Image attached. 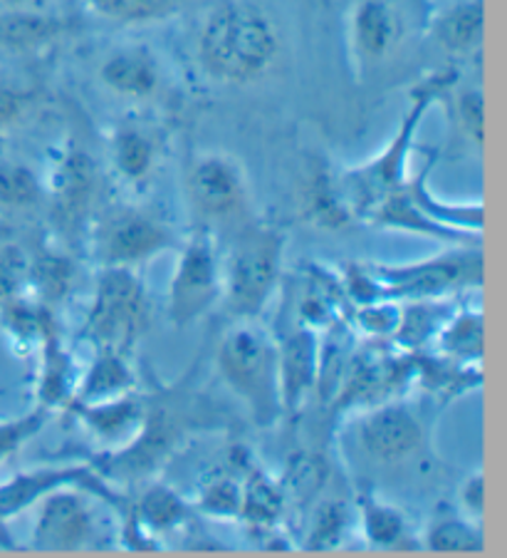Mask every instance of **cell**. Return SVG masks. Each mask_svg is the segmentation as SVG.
Segmentation results:
<instances>
[{
  "label": "cell",
  "instance_id": "1",
  "mask_svg": "<svg viewBox=\"0 0 507 558\" xmlns=\"http://www.w3.org/2000/svg\"><path fill=\"white\" fill-rule=\"evenodd\" d=\"M280 35L265 11L252 3H225L206 17L198 35V60L213 80L248 85L273 68Z\"/></svg>",
  "mask_w": 507,
  "mask_h": 558
},
{
  "label": "cell",
  "instance_id": "2",
  "mask_svg": "<svg viewBox=\"0 0 507 558\" xmlns=\"http://www.w3.org/2000/svg\"><path fill=\"white\" fill-rule=\"evenodd\" d=\"M453 83H456V72L453 70L433 72L431 77H425L419 87H413L411 107L404 114L401 128H398L392 144H388L382 155L371 159L369 165L349 169V172L337 177L344 202H347L355 219L367 221L379 204L409 182L406 165H409V151L416 132L421 128L423 114L431 110L433 102L448 93Z\"/></svg>",
  "mask_w": 507,
  "mask_h": 558
},
{
  "label": "cell",
  "instance_id": "3",
  "mask_svg": "<svg viewBox=\"0 0 507 558\" xmlns=\"http://www.w3.org/2000/svg\"><path fill=\"white\" fill-rule=\"evenodd\" d=\"M219 371L225 385L246 402L256 425L273 427L283 417L277 343L256 320H235L223 332Z\"/></svg>",
  "mask_w": 507,
  "mask_h": 558
},
{
  "label": "cell",
  "instance_id": "4",
  "mask_svg": "<svg viewBox=\"0 0 507 558\" xmlns=\"http://www.w3.org/2000/svg\"><path fill=\"white\" fill-rule=\"evenodd\" d=\"M285 236L277 229L250 227L235 239L223 264L221 301L233 320H256L273 299L283 274Z\"/></svg>",
  "mask_w": 507,
  "mask_h": 558
},
{
  "label": "cell",
  "instance_id": "5",
  "mask_svg": "<svg viewBox=\"0 0 507 558\" xmlns=\"http://www.w3.org/2000/svg\"><path fill=\"white\" fill-rule=\"evenodd\" d=\"M149 323L147 293L132 268H102L89 305L83 336L95 348L126 353L137 345Z\"/></svg>",
  "mask_w": 507,
  "mask_h": 558
},
{
  "label": "cell",
  "instance_id": "6",
  "mask_svg": "<svg viewBox=\"0 0 507 558\" xmlns=\"http://www.w3.org/2000/svg\"><path fill=\"white\" fill-rule=\"evenodd\" d=\"M371 276L382 286L384 299H446L458 288L480 286L485 276L483 251L463 248L409 266H369Z\"/></svg>",
  "mask_w": 507,
  "mask_h": 558
},
{
  "label": "cell",
  "instance_id": "7",
  "mask_svg": "<svg viewBox=\"0 0 507 558\" xmlns=\"http://www.w3.org/2000/svg\"><path fill=\"white\" fill-rule=\"evenodd\" d=\"M223 264L213 236L196 231L181 248L174 276L169 283V320L176 328H188L221 301Z\"/></svg>",
  "mask_w": 507,
  "mask_h": 558
},
{
  "label": "cell",
  "instance_id": "8",
  "mask_svg": "<svg viewBox=\"0 0 507 558\" xmlns=\"http://www.w3.org/2000/svg\"><path fill=\"white\" fill-rule=\"evenodd\" d=\"M174 246V233L147 211L120 209L99 223L95 254L102 268H134Z\"/></svg>",
  "mask_w": 507,
  "mask_h": 558
},
{
  "label": "cell",
  "instance_id": "9",
  "mask_svg": "<svg viewBox=\"0 0 507 558\" xmlns=\"http://www.w3.org/2000/svg\"><path fill=\"white\" fill-rule=\"evenodd\" d=\"M355 439L361 454L379 464H398L423 445V425L406 402H376L355 422Z\"/></svg>",
  "mask_w": 507,
  "mask_h": 558
},
{
  "label": "cell",
  "instance_id": "10",
  "mask_svg": "<svg viewBox=\"0 0 507 558\" xmlns=\"http://www.w3.org/2000/svg\"><path fill=\"white\" fill-rule=\"evenodd\" d=\"M85 489L62 487L38 501L30 548L35 551H83L95 544L97 524Z\"/></svg>",
  "mask_w": 507,
  "mask_h": 558
},
{
  "label": "cell",
  "instance_id": "11",
  "mask_svg": "<svg viewBox=\"0 0 507 558\" xmlns=\"http://www.w3.org/2000/svg\"><path fill=\"white\" fill-rule=\"evenodd\" d=\"M188 199L206 221H231L248 204V182L238 161L221 151L198 157L188 172Z\"/></svg>",
  "mask_w": 507,
  "mask_h": 558
},
{
  "label": "cell",
  "instance_id": "12",
  "mask_svg": "<svg viewBox=\"0 0 507 558\" xmlns=\"http://www.w3.org/2000/svg\"><path fill=\"white\" fill-rule=\"evenodd\" d=\"M62 487H79L87 494H95V497L112 504V507L122 509V499L107 487L102 474H99L95 466H45V470L21 472L0 484V521L17 517L21 511L33 507V504H38L45 494Z\"/></svg>",
  "mask_w": 507,
  "mask_h": 558
},
{
  "label": "cell",
  "instance_id": "13",
  "mask_svg": "<svg viewBox=\"0 0 507 558\" xmlns=\"http://www.w3.org/2000/svg\"><path fill=\"white\" fill-rule=\"evenodd\" d=\"M176 437L178 432L166 412H147V420H144L137 437L129 439L124 447L114 449L110 457H104L97 472L102 476L107 474L129 482L144 480V476L157 472L159 464L171 454Z\"/></svg>",
  "mask_w": 507,
  "mask_h": 558
},
{
  "label": "cell",
  "instance_id": "14",
  "mask_svg": "<svg viewBox=\"0 0 507 558\" xmlns=\"http://www.w3.org/2000/svg\"><path fill=\"white\" fill-rule=\"evenodd\" d=\"M275 343L283 412H297L320 385V338H317V330L295 323Z\"/></svg>",
  "mask_w": 507,
  "mask_h": 558
},
{
  "label": "cell",
  "instance_id": "15",
  "mask_svg": "<svg viewBox=\"0 0 507 558\" xmlns=\"http://www.w3.org/2000/svg\"><path fill=\"white\" fill-rule=\"evenodd\" d=\"M349 48L359 65H382L401 43V17L388 0H357L349 11Z\"/></svg>",
  "mask_w": 507,
  "mask_h": 558
},
{
  "label": "cell",
  "instance_id": "16",
  "mask_svg": "<svg viewBox=\"0 0 507 558\" xmlns=\"http://www.w3.org/2000/svg\"><path fill=\"white\" fill-rule=\"evenodd\" d=\"M70 410L75 412V417L92 432L99 442L110 445L114 449L124 447L129 439L137 437V432L141 429L149 412L144 408V400L134 392L92 404L70 402Z\"/></svg>",
  "mask_w": 507,
  "mask_h": 558
},
{
  "label": "cell",
  "instance_id": "17",
  "mask_svg": "<svg viewBox=\"0 0 507 558\" xmlns=\"http://www.w3.org/2000/svg\"><path fill=\"white\" fill-rule=\"evenodd\" d=\"M99 80L114 95L144 100L161 85L159 60L147 48H124L112 52L99 68Z\"/></svg>",
  "mask_w": 507,
  "mask_h": 558
},
{
  "label": "cell",
  "instance_id": "18",
  "mask_svg": "<svg viewBox=\"0 0 507 558\" xmlns=\"http://www.w3.org/2000/svg\"><path fill=\"white\" fill-rule=\"evenodd\" d=\"M134 383L137 380H134V371L124 353L110 348H97L92 365H89V371L79 377V383L75 385V395H72L70 402L92 404L120 398V395L134 392Z\"/></svg>",
  "mask_w": 507,
  "mask_h": 558
},
{
  "label": "cell",
  "instance_id": "19",
  "mask_svg": "<svg viewBox=\"0 0 507 558\" xmlns=\"http://www.w3.org/2000/svg\"><path fill=\"white\" fill-rule=\"evenodd\" d=\"M42 365H40V385H38V400L42 408H60V404H67L75 395V365L67 355L65 345L58 336L55 320L45 323L42 338Z\"/></svg>",
  "mask_w": 507,
  "mask_h": 558
},
{
  "label": "cell",
  "instance_id": "20",
  "mask_svg": "<svg viewBox=\"0 0 507 558\" xmlns=\"http://www.w3.org/2000/svg\"><path fill=\"white\" fill-rule=\"evenodd\" d=\"M126 517H132L151 538H157L184 526L191 519V504L169 484L157 482L132 504Z\"/></svg>",
  "mask_w": 507,
  "mask_h": 558
},
{
  "label": "cell",
  "instance_id": "21",
  "mask_svg": "<svg viewBox=\"0 0 507 558\" xmlns=\"http://www.w3.org/2000/svg\"><path fill=\"white\" fill-rule=\"evenodd\" d=\"M110 149L116 174L129 184H144L157 167V142L139 124H120L112 132Z\"/></svg>",
  "mask_w": 507,
  "mask_h": 558
},
{
  "label": "cell",
  "instance_id": "22",
  "mask_svg": "<svg viewBox=\"0 0 507 558\" xmlns=\"http://www.w3.org/2000/svg\"><path fill=\"white\" fill-rule=\"evenodd\" d=\"M438 355L460 365H480L485 355V318L483 311L450 313L436 336Z\"/></svg>",
  "mask_w": 507,
  "mask_h": 558
},
{
  "label": "cell",
  "instance_id": "23",
  "mask_svg": "<svg viewBox=\"0 0 507 558\" xmlns=\"http://www.w3.org/2000/svg\"><path fill=\"white\" fill-rule=\"evenodd\" d=\"M95 192V167L83 151H67L58 161L55 172H52V196H55L58 209L62 216H79Z\"/></svg>",
  "mask_w": 507,
  "mask_h": 558
},
{
  "label": "cell",
  "instance_id": "24",
  "mask_svg": "<svg viewBox=\"0 0 507 558\" xmlns=\"http://www.w3.org/2000/svg\"><path fill=\"white\" fill-rule=\"evenodd\" d=\"M287 507V497L283 482L270 480L265 472L250 470L246 484H243V504L240 519L252 531H273L277 521L283 519Z\"/></svg>",
  "mask_w": 507,
  "mask_h": 558
},
{
  "label": "cell",
  "instance_id": "25",
  "mask_svg": "<svg viewBox=\"0 0 507 558\" xmlns=\"http://www.w3.org/2000/svg\"><path fill=\"white\" fill-rule=\"evenodd\" d=\"M361 531L367 544L374 548H406L409 546V524L392 504L376 499L374 494H359L357 499Z\"/></svg>",
  "mask_w": 507,
  "mask_h": 558
},
{
  "label": "cell",
  "instance_id": "26",
  "mask_svg": "<svg viewBox=\"0 0 507 558\" xmlns=\"http://www.w3.org/2000/svg\"><path fill=\"white\" fill-rule=\"evenodd\" d=\"M485 33L483 0H463L450 5L436 21V38L450 52H470L480 48Z\"/></svg>",
  "mask_w": 507,
  "mask_h": 558
},
{
  "label": "cell",
  "instance_id": "27",
  "mask_svg": "<svg viewBox=\"0 0 507 558\" xmlns=\"http://www.w3.org/2000/svg\"><path fill=\"white\" fill-rule=\"evenodd\" d=\"M62 33V21L45 11H11L0 13V45L8 50H33L55 40Z\"/></svg>",
  "mask_w": 507,
  "mask_h": 558
},
{
  "label": "cell",
  "instance_id": "28",
  "mask_svg": "<svg viewBox=\"0 0 507 558\" xmlns=\"http://www.w3.org/2000/svg\"><path fill=\"white\" fill-rule=\"evenodd\" d=\"M305 216L317 227L324 229H339L344 223H349L351 216L347 202H344L339 179L330 174L327 169H317L312 172L310 182L305 186Z\"/></svg>",
  "mask_w": 507,
  "mask_h": 558
},
{
  "label": "cell",
  "instance_id": "29",
  "mask_svg": "<svg viewBox=\"0 0 507 558\" xmlns=\"http://www.w3.org/2000/svg\"><path fill=\"white\" fill-rule=\"evenodd\" d=\"M421 546L436 554H480L485 548V536L470 517L446 511L433 517Z\"/></svg>",
  "mask_w": 507,
  "mask_h": 558
},
{
  "label": "cell",
  "instance_id": "30",
  "mask_svg": "<svg viewBox=\"0 0 507 558\" xmlns=\"http://www.w3.org/2000/svg\"><path fill=\"white\" fill-rule=\"evenodd\" d=\"M450 318L448 303L443 299H421L411 301L409 308L401 311V320H398L394 340L401 345L406 353L409 350H419L431 338L438 336L443 323Z\"/></svg>",
  "mask_w": 507,
  "mask_h": 558
},
{
  "label": "cell",
  "instance_id": "31",
  "mask_svg": "<svg viewBox=\"0 0 507 558\" xmlns=\"http://www.w3.org/2000/svg\"><path fill=\"white\" fill-rule=\"evenodd\" d=\"M413 377L429 387L431 392L443 395V398H448V395H460L470 390V387H478L483 383V373L470 371V365L453 363V360L443 355L431 360L416 357Z\"/></svg>",
  "mask_w": 507,
  "mask_h": 558
},
{
  "label": "cell",
  "instance_id": "32",
  "mask_svg": "<svg viewBox=\"0 0 507 558\" xmlns=\"http://www.w3.org/2000/svg\"><path fill=\"white\" fill-rule=\"evenodd\" d=\"M243 484L225 472H215L201 484L196 509L211 519H240Z\"/></svg>",
  "mask_w": 507,
  "mask_h": 558
},
{
  "label": "cell",
  "instance_id": "33",
  "mask_svg": "<svg viewBox=\"0 0 507 558\" xmlns=\"http://www.w3.org/2000/svg\"><path fill=\"white\" fill-rule=\"evenodd\" d=\"M40 177L21 161H0V206L11 211L30 209L40 202Z\"/></svg>",
  "mask_w": 507,
  "mask_h": 558
},
{
  "label": "cell",
  "instance_id": "34",
  "mask_svg": "<svg viewBox=\"0 0 507 558\" xmlns=\"http://www.w3.org/2000/svg\"><path fill=\"white\" fill-rule=\"evenodd\" d=\"M349 526V509L347 504L339 499H327L312 511L310 521V536H307L305 548L310 551H327V548H337L342 544L344 534Z\"/></svg>",
  "mask_w": 507,
  "mask_h": 558
},
{
  "label": "cell",
  "instance_id": "35",
  "mask_svg": "<svg viewBox=\"0 0 507 558\" xmlns=\"http://www.w3.org/2000/svg\"><path fill=\"white\" fill-rule=\"evenodd\" d=\"M30 281L50 301H60L72 283V266L58 254H45L30 264Z\"/></svg>",
  "mask_w": 507,
  "mask_h": 558
},
{
  "label": "cell",
  "instance_id": "36",
  "mask_svg": "<svg viewBox=\"0 0 507 558\" xmlns=\"http://www.w3.org/2000/svg\"><path fill=\"white\" fill-rule=\"evenodd\" d=\"M48 408L38 404L33 412L23 417L0 422V462H5L8 457L17 452L28 439H33L42 429L45 420H48Z\"/></svg>",
  "mask_w": 507,
  "mask_h": 558
},
{
  "label": "cell",
  "instance_id": "37",
  "mask_svg": "<svg viewBox=\"0 0 507 558\" xmlns=\"http://www.w3.org/2000/svg\"><path fill=\"white\" fill-rule=\"evenodd\" d=\"M398 320H401V308L394 299L361 303L357 311V326L371 338H394Z\"/></svg>",
  "mask_w": 507,
  "mask_h": 558
},
{
  "label": "cell",
  "instance_id": "38",
  "mask_svg": "<svg viewBox=\"0 0 507 558\" xmlns=\"http://www.w3.org/2000/svg\"><path fill=\"white\" fill-rule=\"evenodd\" d=\"M30 281V260L17 246L0 248V305L23 295L25 283Z\"/></svg>",
  "mask_w": 507,
  "mask_h": 558
},
{
  "label": "cell",
  "instance_id": "39",
  "mask_svg": "<svg viewBox=\"0 0 507 558\" xmlns=\"http://www.w3.org/2000/svg\"><path fill=\"white\" fill-rule=\"evenodd\" d=\"M456 117L466 137L480 149L485 142V97L480 89H466L456 100Z\"/></svg>",
  "mask_w": 507,
  "mask_h": 558
},
{
  "label": "cell",
  "instance_id": "40",
  "mask_svg": "<svg viewBox=\"0 0 507 558\" xmlns=\"http://www.w3.org/2000/svg\"><path fill=\"white\" fill-rule=\"evenodd\" d=\"M322 482H324V472L322 466L317 464V459L312 457H297L293 459V464H289L287 476L283 482V489H285V497H310V494H317L322 489Z\"/></svg>",
  "mask_w": 507,
  "mask_h": 558
},
{
  "label": "cell",
  "instance_id": "41",
  "mask_svg": "<svg viewBox=\"0 0 507 558\" xmlns=\"http://www.w3.org/2000/svg\"><path fill=\"white\" fill-rule=\"evenodd\" d=\"M99 15L120 23H139L157 15L161 0H89Z\"/></svg>",
  "mask_w": 507,
  "mask_h": 558
},
{
  "label": "cell",
  "instance_id": "42",
  "mask_svg": "<svg viewBox=\"0 0 507 558\" xmlns=\"http://www.w3.org/2000/svg\"><path fill=\"white\" fill-rule=\"evenodd\" d=\"M30 102H33L30 89L0 80V130L21 122L23 114L28 112Z\"/></svg>",
  "mask_w": 507,
  "mask_h": 558
},
{
  "label": "cell",
  "instance_id": "43",
  "mask_svg": "<svg viewBox=\"0 0 507 558\" xmlns=\"http://www.w3.org/2000/svg\"><path fill=\"white\" fill-rule=\"evenodd\" d=\"M458 499H460V509L466 511V517L483 519V514H485V474L473 472L470 476H466L463 484H460V489H458Z\"/></svg>",
  "mask_w": 507,
  "mask_h": 558
},
{
  "label": "cell",
  "instance_id": "44",
  "mask_svg": "<svg viewBox=\"0 0 507 558\" xmlns=\"http://www.w3.org/2000/svg\"><path fill=\"white\" fill-rule=\"evenodd\" d=\"M0 5L11 11H48L50 0H0Z\"/></svg>",
  "mask_w": 507,
  "mask_h": 558
}]
</instances>
